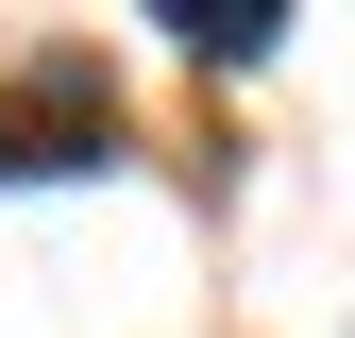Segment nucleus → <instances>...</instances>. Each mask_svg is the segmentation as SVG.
I'll use <instances>...</instances> for the list:
<instances>
[{
    "mask_svg": "<svg viewBox=\"0 0 355 338\" xmlns=\"http://www.w3.org/2000/svg\"><path fill=\"white\" fill-rule=\"evenodd\" d=\"M136 152V118H119V84L85 51H17L0 68V186H51V169H119Z\"/></svg>",
    "mask_w": 355,
    "mask_h": 338,
    "instance_id": "f257e3e1",
    "label": "nucleus"
},
{
    "mask_svg": "<svg viewBox=\"0 0 355 338\" xmlns=\"http://www.w3.org/2000/svg\"><path fill=\"white\" fill-rule=\"evenodd\" d=\"M169 17V51H203V68H254L271 51V0H153Z\"/></svg>",
    "mask_w": 355,
    "mask_h": 338,
    "instance_id": "f03ea898",
    "label": "nucleus"
}]
</instances>
